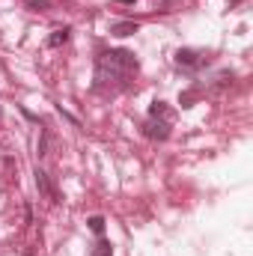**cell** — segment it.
<instances>
[{
  "label": "cell",
  "instance_id": "cell-1",
  "mask_svg": "<svg viewBox=\"0 0 253 256\" xmlns=\"http://www.w3.org/2000/svg\"><path fill=\"white\" fill-rule=\"evenodd\" d=\"M137 57L131 51L114 48V51H102L96 60V84L92 90H126L131 78L137 74Z\"/></svg>",
  "mask_w": 253,
  "mask_h": 256
},
{
  "label": "cell",
  "instance_id": "cell-2",
  "mask_svg": "<svg viewBox=\"0 0 253 256\" xmlns=\"http://www.w3.org/2000/svg\"><path fill=\"white\" fill-rule=\"evenodd\" d=\"M176 66H182L188 72H200L202 66H208V54L196 51V48H179L176 51Z\"/></svg>",
  "mask_w": 253,
  "mask_h": 256
},
{
  "label": "cell",
  "instance_id": "cell-3",
  "mask_svg": "<svg viewBox=\"0 0 253 256\" xmlns=\"http://www.w3.org/2000/svg\"><path fill=\"white\" fill-rule=\"evenodd\" d=\"M143 134L152 140H167L170 137V120H152L149 116V122L143 126Z\"/></svg>",
  "mask_w": 253,
  "mask_h": 256
},
{
  "label": "cell",
  "instance_id": "cell-4",
  "mask_svg": "<svg viewBox=\"0 0 253 256\" xmlns=\"http://www.w3.org/2000/svg\"><path fill=\"white\" fill-rule=\"evenodd\" d=\"M36 188H39V194H42L45 200H51V202H60V194H57V188L51 185V176H48L45 170H36Z\"/></svg>",
  "mask_w": 253,
  "mask_h": 256
},
{
  "label": "cell",
  "instance_id": "cell-5",
  "mask_svg": "<svg viewBox=\"0 0 253 256\" xmlns=\"http://www.w3.org/2000/svg\"><path fill=\"white\" fill-rule=\"evenodd\" d=\"M140 30V24L137 21H116V24H110V33L114 36H120V39H126L131 33H137Z\"/></svg>",
  "mask_w": 253,
  "mask_h": 256
},
{
  "label": "cell",
  "instance_id": "cell-6",
  "mask_svg": "<svg viewBox=\"0 0 253 256\" xmlns=\"http://www.w3.org/2000/svg\"><path fill=\"white\" fill-rule=\"evenodd\" d=\"M149 116H152V120H170V122H173V114H170L167 102H152V104H149Z\"/></svg>",
  "mask_w": 253,
  "mask_h": 256
},
{
  "label": "cell",
  "instance_id": "cell-7",
  "mask_svg": "<svg viewBox=\"0 0 253 256\" xmlns=\"http://www.w3.org/2000/svg\"><path fill=\"white\" fill-rule=\"evenodd\" d=\"M68 36H72V30L68 27H60V30H54L51 36H48V48H60L68 42Z\"/></svg>",
  "mask_w": 253,
  "mask_h": 256
},
{
  "label": "cell",
  "instance_id": "cell-8",
  "mask_svg": "<svg viewBox=\"0 0 253 256\" xmlns=\"http://www.w3.org/2000/svg\"><path fill=\"white\" fill-rule=\"evenodd\" d=\"M48 146H51V131H48V128H42V137H39V152H36V155H39V158H45V155H48Z\"/></svg>",
  "mask_w": 253,
  "mask_h": 256
},
{
  "label": "cell",
  "instance_id": "cell-9",
  "mask_svg": "<svg viewBox=\"0 0 253 256\" xmlns=\"http://www.w3.org/2000/svg\"><path fill=\"white\" fill-rule=\"evenodd\" d=\"M90 256H114V244L102 238V242H98V244L92 248V254H90Z\"/></svg>",
  "mask_w": 253,
  "mask_h": 256
},
{
  "label": "cell",
  "instance_id": "cell-10",
  "mask_svg": "<svg viewBox=\"0 0 253 256\" xmlns=\"http://www.w3.org/2000/svg\"><path fill=\"white\" fill-rule=\"evenodd\" d=\"M24 6L30 12H45V9H51V0H24Z\"/></svg>",
  "mask_w": 253,
  "mask_h": 256
},
{
  "label": "cell",
  "instance_id": "cell-11",
  "mask_svg": "<svg viewBox=\"0 0 253 256\" xmlns=\"http://www.w3.org/2000/svg\"><path fill=\"white\" fill-rule=\"evenodd\" d=\"M86 224H90V230H92L96 236H102V232H104V218H98V214H92V218H90Z\"/></svg>",
  "mask_w": 253,
  "mask_h": 256
},
{
  "label": "cell",
  "instance_id": "cell-12",
  "mask_svg": "<svg viewBox=\"0 0 253 256\" xmlns=\"http://www.w3.org/2000/svg\"><path fill=\"white\" fill-rule=\"evenodd\" d=\"M116 3H137V0H116Z\"/></svg>",
  "mask_w": 253,
  "mask_h": 256
},
{
  "label": "cell",
  "instance_id": "cell-13",
  "mask_svg": "<svg viewBox=\"0 0 253 256\" xmlns=\"http://www.w3.org/2000/svg\"><path fill=\"white\" fill-rule=\"evenodd\" d=\"M230 3H242V0H230Z\"/></svg>",
  "mask_w": 253,
  "mask_h": 256
}]
</instances>
